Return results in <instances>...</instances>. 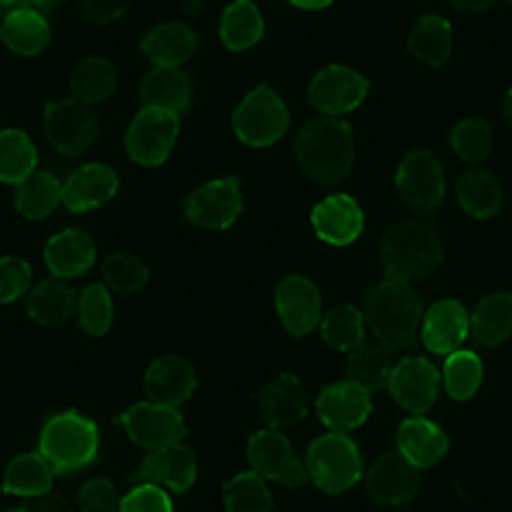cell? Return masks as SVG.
I'll return each mask as SVG.
<instances>
[{"label":"cell","instance_id":"cell-1","mask_svg":"<svg viewBox=\"0 0 512 512\" xmlns=\"http://www.w3.org/2000/svg\"><path fill=\"white\" fill-rule=\"evenodd\" d=\"M294 161L315 181H342L355 164V134L342 120H311L294 140Z\"/></svg>","mask_w":512,"mask_h":512},{"label":"cell","instance_id":"cell-2","mask_svg":"<svg viewBox=\"0 0 512 512\" xmlns=\"http://www.w3.org/2000/svg\"><path fill=\"white\" fill-rule=\"evenodd\" d=\"M444 260V236L427 219L393 222L383 236V270L400 280H420L434 274Z\"/></svg>","mask_w":512,"mask_h":512},{"label":"cell","instance_id":"cell-3","mask_svg":"<svg viewBox=\"0 0 512 512\" xmlns=\"http://www.w3.org/2000/svg\"><path fill=\"white\" fill-rule=\"evenodd\" d=\"M103 431L89 414L79 410H59L41 424L38 431V454L55 468V472H79L99 458Z\"/></svg>","mask_w":512,"mask_h":512},{"label":"cell","instance_id":"cell-4","mask_svg":"<svg viewBox=\"0 0 512 512\" xmlns=\"http://www.w3.org/2000/svg\"><path fill=\"white\" fill-rule=\"evenodd\" d=\"M355 308L366 318L369 335H414L417 321L424 315V297L410 280L383 274L362 291Z\"/></svg>","mask_w":512,"mask_h":512},{"label":"cell","instance_id":"cell-5","mask_svg":"<svg viewBox=\"0 0 512 512\" xmlns=\"http://www.w3.org/2000/svg\"><path fill=\"white\" fill-rule=\"evenodd\" d=\"M304 475L315 489L338 495L349 492L366 475V461H362V448L349 434L325 431L311 437L308 451H304Z\"/></svg>","mask_w":512,"mask_h":512},{"label":"cell","instance_id":"cell-6","mask_svg":"<svg viewBox=\"0 0 512 512\" xmlns=\"http://www.w3.org/2000/svg\"><path fill=\"white\" fill-rule=\"evenodd\" d=\"M287 123H291V110H287L284 96L270 86H256L239 99L233 113V134L253 151H267L287 134Z\"/></svg>","mask_w":512,"mask_h":512},{"label":"cell","instance_id":"cell-7","mask_svg":"<svg viewBox=\"0 0 512 512\" xmlns=\"http://www.w3.org/2000/svg\"><path fill=\"white\" fill-rule=\"evenodd\" d=\"M41 123H45V137L52 144V151L62 154V158H76V154L99 140L96 106L79 96H62L55 103H48Z\"/></svg>","mask_w":512,"mask_h":512},{"label":"cell","instance_id":"cell-8","mask_svg":"<svg viewBox=\"0 0 512 512\" xmlns=\"http://www.w3.org/2000/svg\"><path fill=\"white\" fill-rule=\"evenodd\" d=\"M393 185L396 198L410 212H420V216H431L448 198V175H444V164L431 151H410L396 164Z\"/></svg>","mask_w":512,"mask_h":512},{"label":"cell","instance_id":"cell-9","mask_svg":"<svg viewBox=\"0 0 512 512\" xmlns=\"http://www.w3.org/2000/svg\"><path fill=\"white\" fill-rule=\"evenodd\" d=\"M120 427L137 448L164 451L185 441V414L175 403L164 400H140L120 414Z\"/></svg>","mask_w":512,"mask_h":512},{"label":"cell","instance_id":"cell-10","mask_svg":"<svg viewBox=\"0 0 512 512\" xmlns=\"http://www.w3.org/2000/svg\"><path fill=\"white\" fill-rule=\"evenodd\" d=\"M369 96V79L359 69L342 62H332L325 69L315 72L308 86V99L318 113H325V120H342L349 113L359 110Z\"/></svg>","mask_w":512,"mask_h":512},{"label":"cell","instance_id":"cell-11","mask_svg":"<svg viewBox=\"0 0 512 512\" xmlns=\"http://www.w3.org/2000/svg\"><path fill=\"white\" fill-rule=\"evenodd\" d=\"M181 123L168 113L158 110H140L134 120L127 123V134H123V151L127 158L140 164V168H161L171 158L178 144Z\"/></svg>","mask_w":512,"mask_h":512},{"label":"cell","instance_id":"cell-12","mask_svg":"<svg viewBox=\"0 0 512 512\" xmlns=\"http://www.w3.org/2000/svg\"><path fill=\"white\" fill-rule=\"evenodd\" d=\"M383 390L390 393L396 407L410 410V414H427L437 403V393H441V376H437L431 359L410 355V359H400L386 369Z\"/></svg>","mask_w":512,"mask_h":512},{"label":"cell","instance_id":"cell-13","mask_svg":"<svg viewBox=\"0 0 512 512\" xmlns=\"http://www.w3.org/2000/svg\"><path fill=\"white\" fill-rule=\"evenodd\" d=\"M239 216H243V185L229 175L205 181L185 198V219L192 226L222 233V229L236 226Z\"/></svg>","mask_w":512,"mask_h":512},{"label":"cell","instance_id":"cell-14","mask_svg":"<svg viewBox=\"0 0 512 512\" xmlns=\"http://www.w3.org/2000/svg\"><path fill=\"white\" fill-rule=\"evenodd\" d=\"M246 461H250V472L260 475L267 485H291L301 475V458H297L294 441L277 427H260L250 434Z\"/></svg>","mask_w":512,"mask_h":512},{"label":"cell","instance_id":"cell-15","mask_svg":"<svg viewBox=\"0 0 512 512\" xmlns=\"http://www.w3.org/2000/svg\"><path fill=\"white\" fill-rule=\"evenodd\" d=\"M117 195H120V175L99 161L79 164V168H72L62 178V205L69 212H76V216L103 209Z\"/></svg>","mask_w":512,"mask_h":512},{"label":"cell","instance_id":"cell-16","mask_svg":"<svg viewBox=\"0 0 512 512\" xmlns=\"http://www.w3.org/2000/svg\"><path fill=\"white\" fill-rule=\"evenodd\" d=\"M48 4H21V0H4L0 14V41L18 55H38L52 41V24L45 18Z\"/></svg>","mask_w":512,"mask_h":512},{"label":"cell","instance_id":"cell-17","mask_svg":"<svg viewBox=\"0 0 512 512\" xmlns=\"http://www.w3.org/2000/svg\"><path fill=\"white\" fill-rule=\"evenodd\" d=\"M315 414L321 424H325V431L349 434L355 427L369 424V417H373V393L349 383V379L335 386H325L315 400Z\"/></svg>","mask_w":512,"mask_h":512},{"label":"cell","instance_id":"cell-18","mask_svg":"<svg viewBox=\"0 0 512 512\" xmlns=\"http://www.w3.org/2000/svg\"><path fill=\"white\" fill-rule=\"evenodd\" d=\"M274 311H277L280 325H284L294 338L311 335L318 328L321 315H325V311H321V291L301 274H291L277 284Z\"/></svg>","mask_w":512,"mask_h":512},{"label":"cell","instance_id":"cell-19","mask_svg":"<svg viewBox=\"0 0 512 512\" xmlns=\"http://www.w3.org/2000/svg\"><path fill=\"white\" fill-rule=\"evenodd\" d=\"M393 444H396V458L407 461L414 472H420V468H434L437 461H444L451 451L448 431L431 417H407L400 427H396Z\"/></svg>","mask_w":512,"mask_h":512},{"label":"cell","instance_id":"cell-20","mask_svg":"<svg viewBox=\"0 0 512 512\" xmlns=\"http://www.w3.org/2000/svg\"><path fill=\"white\" fill-rule=\"evenodd\" d=\"M311 229L328 246H352L366 229V212L352 195H328L311 209Z\"/></svg>","mask_w":512,"mask_h":512},{"label":"cell","instance_id":"cell-21","mask_svg":"<svg viewBox=\"0 0 512 512\" xmlns=\"http://www.w3.org/2000/svg\"><path fill=\"white\" fill-rule=\"evenodd\" d=\"M468 332V311L458 297H441L437 304L427 308L424 321H420V342L434 355H454L461 352Z\"/></svg>","mask_w":512,"mask_h":512},{"label":"cell","instance_id":"cell-22","mask_svg":"<svg viewBox=\"0 0 512 512\" xmlns=\"http://www.w3.org/2000/svg\"><path fill=\"white\" fill-rule=\"evenodd\" d=\"M137 482H151V485H161L164 492L181 495L198 482V458L185 444L151 451L144 458V465L137 468Z\"/></svg>","mask_w":512,"mask_h":512},{"label":"cell","instance_id":"cell-23","mask_svg":"<svg viewBox=\"0 0 512 512\" xmlns=\"http://www.w3.org/2000/svg\"><path fill=\"white\" fill-rule=\"evenodd\" d=\"M256 407H260L263 420H267V427H294L301 424L304 414H308V390H304V379L294 376V373H280L270 379L267 386L260 390V400H256Z\"/></svg>","mask_w":512,"mask_h":512},{"label":"cell","instance_id":"cell-24","mask_svg":"<svg viewBox=\"0 0 512 512\" xmlns=\"http://www.w3.org/2000/svg\"><path fill=\"white\" fill-rule=\"evenodd\" d=\"M366 485L376 502H383V506H390V509H403L414 502L420 478L407 461H400L396 454H383V458H376L373 465L366 468Z\"/></svg>","mask_w":512,"mask_h":512},{"label":"cell","instance_id":"cell-25","mask_svg":"<svg viewBox=\"0 0 512 512\" xmlns=\"http://www.w3.org/2000/svg\"><path fill=\"white\" fill-rule=\"evenodd\" d=\"M45 267L55 280L82 277L96 263V243L82 229H59L55 236L45 239Z\"/></svg>","mask_w":512,"mask_h":512},{"label":"cell","instance_id":"cell-26","mask_svg":"<svg viewBox=\"0 0 512 512\" xmlns=\"http://www.w3.org/2000/svg\"><path fill=\"white\" fill-rule=\"evenodd\" d=\"M192 86L195 82L185 69H154L140 82V103L144 110H158L181 120V113H188L192 106Z\"/></svg>","mask_w":512,"mask_h":512},{"label":"cell","instance_id":"cell-27","mask_svg":"<svg viewBox=\"0 0 512 512\" xmlns=\"http://www.w3.org/2000/svg\"><path fill=\"white\" fill-rule=\"evenodd\" d=\"M198 48V31L185 21H161L144 35V55L154 69H185Z\"/></svg>","mask_w":512,"mask_h":512},{"label":"cell","instance_id":"cell-28","mask_svg":"<svg viewBox=\"0 0 512 512\" xmlns=\"http://www.w3.org/2000/svg\"><path fill=\"white\" fill-rule=\"evenodd\" d=\"M144 386H147V393H151V400H164L178 407V403L195 396L198 373L185 355H161V359H154L151 366H147Z\"/></svg>","mask_w":512,"mask_h":512},{"label":"cell","instance_id":"cell-29","mask_svg":"<svg viewBox=\"0 0 512 512\" xmlns=\"http://www.w3.org/2000/svg\"><path fill=\"white\" fill-rule=\"evenodd\" d=\"M55 468L41 454H18L0 475V492L11 499H41L55 489Z\"/></svg>","mask_w":512,"mask_h":512},{"label":"cell","instance_id":"cell-30","mask_svg":"<svg viewBox=\"0 0 512 512\" xmlns=\"http://www.w3.org/2000/svg\"><path fill=\"white\" fill-rule=\"evenodd\" d=\"M502 185L489 171H468L454 181V205L475 222H489L502 209Z\"/></svg>","mask_w":512,"mask_h":512},{"label":"cell","instance_id":"cell-31","mask_svg":"<svg viewBox=\"0 0 512 512\" xmlns=\"http://www.w3.org/2000/svg\"><path fill=\"white\" fill-rule=\"evenodd\" d=\"M468 332L478 345H502L512 338V294H489L468 311Z\"/></svg>","mask_w":512,"mask_h":512},{"label":"cell","instance_id":"cell-32","mask_svg":"<svg viewBox=\"0 0 512 512\" xmlns=\"http://www.w3.org/2000/svg\"><path fill=\"white\" fill-rule=\"evenodd\" d=\"M62 205V178L52 171H35L31 178H24L21 185H14V209L24 219L38 222L55 216V209Z\"/></svg>","mask_w":512,"mask_h":512},{"label":"cell","instance_id":"cell-33","mask_svg":"<svg viewBox=\"0 0 512 512\" xmlns=\"http://www.w3.org/2000/svg\"><path fill=\"white\" fill-rule=\"evenodd\" d=\"M76 291L69 287V280H41L31 287V294L24 297V311L38 325H62L69 315H76Z\"/></svg>","mask_w":512,"mask_h":512},{"label":"cell","instance_id":"cell-34","mask_svg":"<svg viewBox=\"0 0 512 512\" xmlns=\"http://www.w3.org/2000/svg\"><path fill=\"white\" fill-rule=\"evenodd\" d=\"M410 55L420 62V65H431V69H441V65L451 62V52H454V31L451 24L444 18H420L410 31Z\"/></svg>","mask_w":512,"mask_h":512},{"label":"cell","instance_id":"cell-35","mask_svg":"<svg viewBox=\"0 0 512 512\" xmlns=\"http://www.w3.org/2000/svg\"><path fill=\"white\" fill-rule=\"evenodd\" d=\"M38 171V144L21 127H0V181L21 185Z\"/></svg>","mask_w":512,"mask_h":512},{"label":"cell","instance_id":"cell-36","mask_svg":"<svg viewBox=\"0 0 512 512\" xmlns=\"http://www.w3.org/2000/svg\"><path fill=\"white\" fill-rule=\"evenodd\" d=\"M219 41L229 48V52H246V48L260 45L263 41L260 7L250 4V0L226 4V11H222V18H219Z\"/></svg>","mask_w":512,"mask_h":512},{"label":"cell","instance_id":"cell-37","mask_svg":"<svg viewBox=\"0 0 512 512\" xmlns=\"http://www.w3.org/2000/svg\"><path fill=\"white\" fill-rule=\"evenodd\" d=\"M318 332H321V342L335 352H355L369 338L366 318H362V311L355 308V304H338L328 315H321Z\"/></svg>","mask_w":512,"mask_h":512},{"label":"cell","instance_id":"cell-38","mask_svg":"<svg viewBox=\"0 0 512 512\" xmlns=\"http://www.w3.org/2000/svg\"><path fill=\"white\" fill-rule=\"evenodd\" d=\"M72 96L86 99V103H103V99L113 96L117 89V65H113L106 55H86L72 65Z\"/></svg>","mask_w":512,"mask_h":512},{"label":"cell","instance_id":"cell-39","mask_svg":"<svg viewBox=\"0 0 512 512\" xmlns=\"http://www.w3.org/2000/svg\"><path fill=\"white\" fill-rule=\"evenodd\" d=\"M485 379V362L478 352H454L448 355V362H444V373H441V390L451 396V400L465 403L472 400V396L478 393V386H482Z\"/></svg>","mask_w":512,"mask_h":512},{"label":"cell","instance_id":"cell-40","mask_svg":"<svg viewBox=\"0 0 512 512\" xmlns=\"http://www.w3.org/2000/svg\"><path fill=\"white\" fill-rule=\"evenodd\" d=\"M222 509L226 512H274L270 485L253 472H236L222 485Z\"/></svg>","mask_w":512,"mask_h":512},{"label":"cell","instance_id":"cell-41","mask_svg":"<svg viewBox=\"0 0 512 512\" xmlns=\"http://www.w3.org/2000/svg\"><path fill=\"white\" fill-rule=\"evenodd\" d=\"M451 151L465 164H482L495 151V127L485 117H461L451 130Z\"/></svg>","mask_w":512,"mask_h":512},{"label":"cell","instance_id":"cell-42","mask_svg":"<svg viewBox=\"0 0 512 512\" xmlns=\"http://www.w3.org/2000/svg\"><path fill=\"white\" fill-rule=\"evenodd\" d=\"M113 318H117V304L113 294L103 284H89L82 287V294L76 297V321L89 338H103L110 335Z\"/></svg>","mask_w":512,"mask_h":512},{"label":"cell","instance_id":"cell-43","mask_svg":"<svg viewBox=\"0 0 512 512\" xmlns=\"http://www.w3.org/2000/svg\"><path fill=\"white\" fill-rule=\"evenodd\" d=\"M147 277H151V270H147V263L140 260V256L113 253V256H106L103 280H99V284H103L110 294H117V297H134L137 291H144Z\"/></svg>","mask_w":512,"mask_h":512},{"label":"cell","instance_id":"cell-44","mask_svg":"<svg viewBox=\"0 0 512 512\" xmlns=\"http://www.w3.org/2000/svg\"><path fill=\"white\" fill-rule=\"evenodd\" d=\"M390 366H393V362L386 359V355L366 338L359 349L349 352L345 373H349V383L362 386V390H376V386H383V376H386V369H390Z\"/></svg>","mask_w":512,"mask_h":512},{"label":"cell","instance_id":"cell-45","mask_svg":"<svg viewBox=\"0 0 512 512\" xmlns=\"http://www.w3.org/2000/svg\"><path fill=\"white\" fill-rule=\"evenodd\" d=\"M35 287V267L24 256H0V304L24 301Z\"/></svg>","mask_w":512,"mask_h":512},{"label":"cell","instance_id":"cell-46","mask_svg":"<svg viewBox=\"0 0 512 512\" xmlns=\"http://www.w3.org/2000/svg\"><path fill=\"white\" fill-rule=\"evenodd\" d=\"M120 512H175V495L161 485L134 482V489L120 495Z\"/></svg>","mask_w":512,"mask_h":512},{"label":"cell","instance_id":"cell-47","mask_svg":"<svg viewBox=\"0 0 512 512\" xmlns=\"http://www.w3.org/2000/svg\"><path fill=\"white\" fill-rule=\"evenodd\" d=\"M82 512H120V492L110 478H89L79 489Z\"/></svg>","mask_w":512,"mask_h":512},{"label":"cell","instance_id":"cell-48","mask_svg":"<svg viewBox=\"0 0 512 512\" xmlns=\"http://www.w3.org/2000/svg\"><path fill=\"white\" fill-rule=\"evenodd\" d=\"M79 14L86 24H93V28H106V24L120 21L123 14H127V7L123 4H103V0H93V4H79Z\"/></svg>","mask_w":512,"mask_h":512},{"label":"cell","instance_id":"cell-49","mask_svg":"<svg viewBox=\"0 0 512 512\" xmlns=\"http://www.w3.org/2000/svg\"><path fill=\"white\" fill-rule=\"evenodd\" d=\"M38 512H72V502L62 492H48V499L41 502Z\"/></svg>","mask_w":512,"mask_h":512},{"label":"cell","instance_id":"cell-50","mask_svg":"<svg viewBox=\"0 0 512 512\" xmlns=\"http://www.w3.org/2000/svg\"><path fill=\"white\" fill-rule=\"evenodd\" d=\"M294 11H325V7H332L328 0H291Z\"/></svg>","mask_w":512,"mask_h":512},{"label":"cell","instance_id":"cell-51","mask_svg":"<svg viewBox=\"0 0 512 512\" xmlns=\"http://www.w3.org/2000/svg\"><path fill=\"white\" fill-rule=\"evenodd\" d=\"M502 106H506V117L512 120V86L506 89V96H502Z\"/></svg>","mask_w":512,"mask_h":512},{"label":"cell","instance_id":"cell-52","mask_svg":"<svg viewBox=\"0 0 512 512\" xmlns=\"http://www.w3.org/2000/svg\"><path fill=\"white\" fill-rule=\"evenodd\" d=\"M4 512H28V509H18V506H14V509H4Z\"/></svg>","mask_w":512,"mask_h":512}]
</instances>
